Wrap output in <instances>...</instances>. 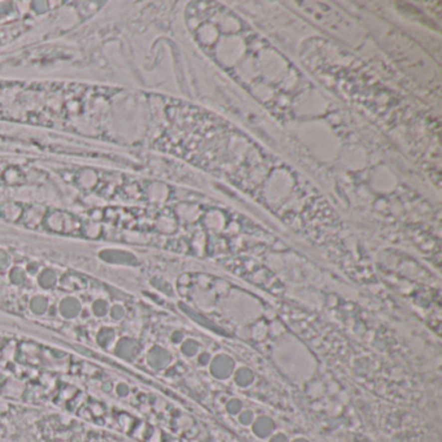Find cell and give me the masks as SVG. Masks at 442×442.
Masks as SVG:
<instances>
[{"mask_svg":"<svg viewBox=\"0 0 442 442\" xmlns=\"http://www.w3.org/2000/svg\"><path fill=\"white\" fill-rule=\"evenodd\" d=\"M58 311L64 319L71 320L79 315V313L82 311V306L79 301L74 297H65L58 305Z\"/></svg>","mask_w":442,"mask_h":442,"instance_id":"cell-1","label":"cell"},{"mask_svg":"<svg viewBox=\"0 0 442 442\" xmlns=\"http://www.w3.org/2000/svg\"><path fill=\"white\" fill-rule=\"evenodd\" d=\"M30 310L35 315H43L48 310V301L43 296L32 297V300L30 301Z\"/></svg>","mask_w":442,"mask_h":442,"instance_id":"cell-2","label":"cell"},{"mask_svg":"<svg viewBox=\"0 0 442 442\" xmlns=\"http://www.w3.org/2000/svg\"><path fill=\"white\" fill-rule=\"evenodd\" d=\"M114 340V329L110 327H104L99 331L96 336V341L100 346H108Z\"/></svg>","mask_w":442,"mask_h":442,"instance_id":"cell-3","label":"cell"},{"mask_svg":"<svg viewBox=\"0 0 442 442\" xmlns=\"http://www.w3.org/2000/svg\"><path fill=\"white\" fill-rule=\"evenodd\" d=\"M133 348V344H130V340L122 339L117 342L116 348H114V353H116L118 357H122V358H129L130 357V349Z\"/></svg>","mask_w":442,"mask_h":442,"instance_id":"cell-4","label":"cell"},{"mask_svg":"<svg viewBox=\"0 0 442 442\" xmlns=\"http://www.w3.org/2000/svg\"><path fill=\"white\" fill-rule=\"evenodd\" d=\"M109 305H108V302L105 300H101V298H99V300H96L95 301L94 303H92V313L95 314V316H97V318H103V316H105L107 315L108 313H109Z\"/></svg>","mask_w":442,"mask_h":442,"instance_id":"cell-5","label":"cell"},{"mask_svg":"<svg viewBox=\"0 0 442 442\" xmlns=\"http://www.w3.org/2000/svg\"><path fill=\"white\" fill-rule=\"evenodd\" d=\"M39 283L45 289H49V288L53 287L55 284V274L52 271H44L40 276H39Z\"/></svg>","mask_w":442,"mask_h":442,"instance_id":"cell-6","label":"cell"},{"mask_svg":"<svg viewBox=\"0 0 442 442\" xmlns=\"http://www.w3.org/2000/svg\"><path fill=\"white\" fill-rule=\"evenodd\" d=\"M109 314H110V318L116 322L121 320L125 315V311H123V307L121 305H114L109 309Z\"/></svg>","mask_w":442,"mask_h":442,"instance_id":"cell-7","label":"cell"},{"mask_svg":"<svg viewBox=\"0 0 442 442\" xmlns=\"http://www.w3.org/2000/svg\"><path fill=\"white\" fill-rule=\"evenodd\" d=\"M10 279H12L14 283H19V281L23 280V271H19V270H14L13 274H10Z\"/></svg>","mask_w":442,"mask_h":442,"instance_id":"cell-8","label":"cell"}]
</instances>
